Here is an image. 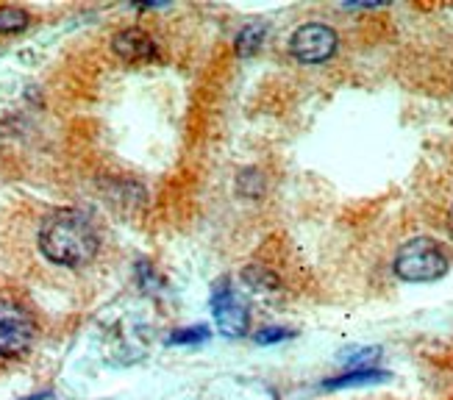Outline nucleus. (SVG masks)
<instances>
[{"label":"nucleus","instance_id":"1","mask_svg":"<svg viewBox=\"0 0 453 400\" xmlns=\"http://www.w3.org/2000/svg\"><path fill=\"white\" fill-rule=\"evenodd\" d=\"M39 250L58 267H84L101 250V236L87 214L58 209L39 228Z\"/></svg>","mask_w":453,"mask_h":400},{"label":"nucleus","instance_id":"2","mask_svg":"<svg viewBox=\"0 0 453 400\" xmlns=\"http://www.w3.org/2000/svg\"><path fill=\"white\" fill-rule=\"evenodd\" d=\"M392 270L406 284H431L448 273V256L445 250L428 236H415L395 253Z\"/></svg>","mask_w":453,"mask_h":400},{"label":"nucleus","instance_id":"3","mask_svg":"<svg viewBox=\"0 0 453 400\" xmlns=\"http://www.w3.org/2000/svg\"><path fill=\"white\" fill-rule=\"evenodd\" d=\"M36 342V323L34 317L14 304V300H0V356L17 358L26 356Z\"/></svg>","mask_w":453,"mask_h":400},{"label":"nucleus","instance_id":"4","mask_svg":"<svg viewBox=\"0 0 453 400\" xmlns=\"http://www.w3.org/2000/svg\"><path fill=\"white\" fill-rule=\"evenodd\" d=\"M340 36L326 23H306L289 39V50L301 65H323L337 53Z\"/></svg>","mask_w":453,"mask_h":400},{"label":"nucleus","instance_id":"5","mask_svg":"<svg viewBox=\"0 0 453 400\" xmlns=\"http://www.w3.org/2000/svg\"><path fill=\"white\" fill-rule=\"evenodd\" d=\"M211 312H214V323H218L220 334L226 336H245L248 334V309L236 300V295L228 289V281H220L211 292Z\"/></svg>","mask_w":453,"mask_h":400},{"label":"nucleus","instance_id":"6","mask_svg":"<svg viewBox=\"0 0 453 400\" xmlns=\"http://www.w3.org/2000/svg\"><path fill=\"white\" fill-rule=\"evenodd\" d=\"M111 50L123 58L126 65H148L156 58V42L142 28H126L114 34Z\"/></svg>","mask_w":453,"mask_h":400},{"label":"nucleus","instance_id":"7","mask_svg":"<svg viewBox=\"0 0 453 400\" xmlns=\"http://www.w3.org/2000/svg\"><path fill=\"white\" fill-rule=\"evenodd\" d=\"M389 378L387 373L381 370H372V367H365V370H348L345 375L340 378H331V381L323 384V389H348V387H367V384H379Z\"/></svg>","mask_w":453,"mask_h":400},{"label":"nucleus","instance_id":"8","mask_svg":"<svg viewBox=\"0 0 453 400\" xmlns=\"http://www.w3.org/2000/svg\"><path fill=\"white\" fill-rule=\"evenodd\" d=\"M242 281H245L250 289H256V292H275V289L281 287V284H279V275L270 273L267 267H259V265L245 267Z\"/></svg>","mask_w":453,"mask_h":400},{"label":"nucleus","instance_id":"9","mask_svg":"<svg viewBox=\"0 0 453 400\" xmlns=\"http://www.w3.org/2000/svg\"><path fill=\"white\" fill-rule=\"evenodd\" d=\"M31 26V14L19 6H0V34H19Z\"/></svg>","mask_w":453,"mask_h":400},{"label":"nucleus","instance_id":"10","mask_svg":"<svg viewBox=\"0 0 453 400\" xmlns=\"http://www.w3.org/2000/svg\"><path fill=\"white\" fill-rule=\"evenodd\" d=\"M265 34H267V28H265V26H259V23L245 26L240 34H236V53H240V56H253L256 50L262 48Z\"/></svg>","mask_w":453,"mask_h":400},{"label":"nucleus","instance_id":"11","mask_svg":"<svg viewBox=\"0 0 453 400\" xmlns=\"http://www.w3.org/2000/svg\"><path fill=\"white\" fill-rule=\"evenodd\" d=\"M203 339H209V328L206 326H195V328H184V331H175L170 336L173 345H195V342H203Z\"/></svg>","mask_w":453,"mask_h":400},{"label":"nucleus","instance_id":"12","mask_svg":"<svg viewBox=\"0 0 453 400\" xmlns=\"http://www.w3.org/2000/svg\"><path fill=\"white\" fill-rule=\"evenodd\" d=\"M292 331L289 328H262L259 334H256V342L259 345H275V342H284V339H289Z\"/></svg>","mask_w":453,"mask_h":400},{"label":"nucleus","instance_id":"13","mask_svg":"<svg viewBox=\"0 0 453 400\" xmlns=\"http://www.w3.org/2000/svg\"><path fill=\"white\" fill-rule=\"evenodd\" d=\"M450 223H453V204H450Z\"/></svg>","mask_w":453,"mask_h":400}]
</instances>
